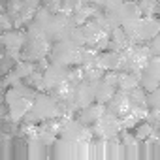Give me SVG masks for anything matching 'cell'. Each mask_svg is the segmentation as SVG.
Masks as SVG:
<instances>
[{
	"mask_svg": "<svg viewBox=\"0 0 160 160\" xmlns=\"http://www.w3.org/2000/svg\"><path fill=\"white\" fill-rule=\"evenodd\" d=\"M62 102L51 94H43L40 92L34 102L32 108L28 111V115L25 117L28 122H45V121H55L57 117L62 115Z\"/></svg>",
	"mask_w": 160,
	"mask_h": 160,
	"instance_id": "obj_1",
	"label": "cell"
},
{
	"mask_svg": "<svg viewBox=\"0 0 160 160\" xmlns=\"http://www.w3.org/2000/svg\"><path fill=\"white\" fill-rule=\"evenodd\" d=\"M96 64L106 70V72H119L124 70V51H115V49H108L102 51L98 55Z\"/></svg>",
	"mask_w": 160,
	"mask_h": 160,
	"instance_id": "obj_9",
	"label": "cell"
},
{
	"mask_svg": "<svg viewBox=\"0 0 160 160\" xmlns=\"http://www.w3.org/2000/svg\"><path fill=\"white\" fill-rule=\"evenodd\" d=\"M85 2H89V4H92V2H94V0H85Z\"/></svg>",
	"mask_w": 160,
	"mask_h": 160,
	"instance_id": "obj_16",
	"label": "cell"
},
{
	"mask_svg": "<svg viewBox=\"0 0 160 160\" xmlns=\"http://www.w3.org/2000/svg\"><path fill=\"white\" fill-rule=\"evenodd\" d=\"M158 34H160V17H156V15H143L138 21L136 30L130 36V42L132 43H149Z\"/></svg>",
	"mask_w": 160,
	"mask_h": 160,
	"instance_id": "obj_4",
	"label": "cell"
},
{
	"mask_svg": "<svg viewBox=\"0 0 160 160\" xmlns=\"http://www.w3.org/2000/svg\"><path fill=\"white\" fill-rule=\"evenodd\" d=\"M106 111H108V106L106 104L94 102V104H91V106H87L83 109H79V121L85 122V124H96L104 117Z\"/></svg>",
	"mask_w": 160,
	"mask_h": 160,
	"instance_id": "obj_11",
	"label": "cell"
},
{
	"mask_svg": "<svg viewBox=\"0 0 160 160\" xmlns=\"http://www.w3.org/2000/svg\"><path fill=\"white\" fill-rule=\"evenodd\" d=\"M117 87L115 85H111L109 81H106V79L102 77L100 81L96 83V102H100V104H108L115 94H117Z\"/></svg>",
	"mask_w": 160,
	"mask_h": 160,
	"instance_id": "obj_13",
	"label": "cell"
},
{
	"mask_svg": "<svg viewBox=\"0 0 160 160\" xmlns=\"http://www.w3.org/2000/svg\"><path fill=\"white\" fill-rule=\"evenodd\" d=\"M2 42H4V47L8 49V55L17 57L21 47L27 45L28 36H25V32H21V30H6L2 36Z\"/></svg>",
	"mask_w": 160,
	"mask_h": 160,
	"instance_id": "obj_10",
	"label": "cell"
},
{
	"mask_svg": "<svg viewBox=\"0 0 160 160\" xmlns=\"http://www.w3.org/2000/svg\"><path fill=\"white\" fill-rule=\"evenodd\" d=\"M96 83H98V81H87V79H83V81H79V83L75 85V91H73V104H75L77 111L96 102Z\"/></svg>",
	"mask_w": 160,
	"mask_h": 160,
	"instance_id": "obj_7",
	"label": "cell"
},
{
	"mask_svg": "<svg viewBox=\"0 0 160 160\" xmlns=\"http://www.w3.org/2000/svg\"><path fill=\"white\" fill-rule=\"evenodd\" d=\"M141 17H143V12H141V6H139L138 0H124V4L121 8V15H119L121 25L124 27V25L134 23Z\"/></svg>",
	"mask_w": 160,
	"mask_h": 160,
	"instance_id": "obj_12",
	"label": "cell"
},
{
	"mask_svg": "<svg viewBox=\"0 0 160 160\" xmlns=\"http://www.w3.org/2000/svg\"><path fill=\"white\" fill-rule=\"evenodd\" d=\"M154 130H156V126L152 122H141L139 126H136V139H147L152 136Z\"/></svg>",
	"mask_w": 160,
	"mask_h": 160,
	"instance_id": "obj_14",
	"label": "cell"
},
{
	"mask_svg": "<svg viewBox=\"0 0 160 160\" xmlns=\"http://www.w3.org/2000/svg\"><path fill=\"white\" fill-rule=\"evenodd\" d=\"M91 136V130L85 128V122L81 121H64L62 126H60V138L66 141V143H77L85 138Z\"/></svg>",
	"mask_w": 160,
	"mask_h": 160,
	"instance_id": "obj_8",
	"label": "cell"
},
{
	"mask_svg": "<svg viewBox=\"0 0 160 160\" xmlns=\"http://www.w3.org/2000/svg\"><path fill=\"white\" fill-rule=\"evenodd\" d=\"M149 47H151V53H152V55H160V34H158L154 40L149 42Z\"/></svg>",
	"mask_w": 160,
	"mask_h": 160,
	"instance_id": "obj_15",
	"label": "cell"
},
{
	"mask_svg": "<svg viewBox=\"0 0 160 160\" xmlns=\"http://www.w3.org/2000/svg\"><path fill=\"white\" fill-rule=\"evenodd\" d=\"M49 60L62 66H81L83 62V47H77L68 40L55 42L49 53Z\"/></svg>",
	"mask_w": 160,
	"mask_h": 160,
	"instance_id": "obj_2",
	"label": "cell"
},
{
	"mask_svg": "<svg viewBox=\"0 0 160 160\" xmlns=\"http://www.w3.org/2000/svg\"><path fill=\"white\" fill-rule=\"evenodd\" d=\"M70 66H62V64H47L43 70V91H57L58 87H62L68 79H70Z\"/></svg>",
	"mask_w": 160,
	"mask_h": 160,
	"instance_id": "obj_5",
	"label": "cell"
},
{
	"mask_svg": "<svg viewBox=\"0 0 160 160\" xmlns=\"http://www.w3.org/2000/svg\"><path fill=\"white\" fill-rule=\"evenodd\" d=\"M32 102L34 100L27 98L19 91V87L8 89V92H6V106H8V111H10V121L19 122L21 119H25L28 115L30 108H32Z\"/></svg>",
	"mask_w": 160,
	"mask_h": 160,
	"instance_id": "obj_3",
	"label": "cell"
},
{
	"mask_svg": "<svg viewBox=\"0 0 160 160\" xmlns=\"http://www.w3.org/2000/svg\"><path fill=\"white\" fill-rule=\"evenodd\" d=\"M94 130H96V134H98L100 138H106V139L115 138L121 130H124V128H122V117L108 109V111L104 113V117L94 124Z\"/></svg>",
	"mask_w": 160,
	"mask_h": 160,
	"instance_id": "obj_6",
	"label": "cell"
}]
</instances>
